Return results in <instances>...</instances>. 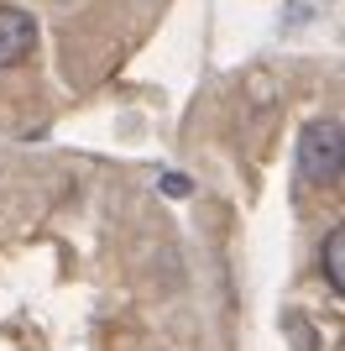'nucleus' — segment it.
Instances as JSON below:
<instances>
[{"label": "nucleus", "mask_w": 345, "mask_h": 351, "mask_svg": "<svg viewBox=\"0 0 345 351\" xmlns=\"http://www.w3.org/2000/svg\"><path fill=\"white\" fill-rule=\"evenodd\" d=\"M298 178L309 189H330L340 178V121H309L298 136Z\"/></svg>", "instance_id": "nucleus-1"}, {"label": "nucleus", "mask_w": 345, "mask_h": 351, "mask_svg": "<svg viewBox=\"0 0 345 351\" xmlns=\"http://www.w3.org/2000/svg\"><path fill=\"white\" fill-rule=\"evenodd\" d=\"M37 47V21L16 5H0V69H16Z\"/></svg>", "instance_id": "nucleus-2"}, {"label": "nucleus", "mask_w": 345, "mask_h": 351, "mask_svg": "<svg viewBox=\"0 0 345 351\" xmlns=\"http://www.w3.org/2000/svg\"><path fill=\"white\" fill-rule=\"evenodd\" d=\"M319 267H324V278H330L335 293H345V231L335 226L330 236H324V252H319Z\"/></svg>", "instance_id": "nucleus-3"}, {"label": "nucleus", "mask_w": 345, "mask_h": 351, "mask_svg": "<svg viewBox=\"0 0 345 351\" xmlns=\"http://www.w3.org/2000/svg\"><path fill=\"white\" fill-rule=\"evenodd\" d=\"M162 194L183 199V194H188V178H183V173H162Z\"/></svg>", "instance_id": "nucleus-4"}]
</instances>
